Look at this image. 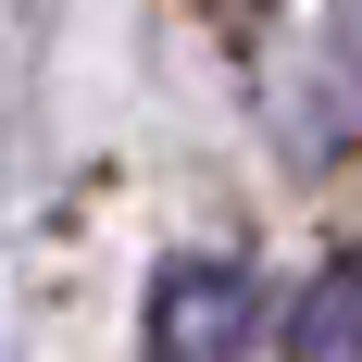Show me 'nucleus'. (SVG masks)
I'll use <instances>...</instances> for the list:
<instances>
[{
	"label": "nucleus",
	"instance_id": "nucleus-1",
	"mask_svg": "<svg viewBox=\"0 0 362 362\" xmlns=\"http://www.w3.org/2000/svg\"><path fill=\"white\" fill-rule=\"evenodd\" d=\"M150 362H250L262 337V288H250V262H225V250H187L150 275V313H138Z\"/></svg>",
	"mask_w": 362,
	"mask_h": 362
},
{
	"label": "nucleus",
	"instance_id": "nucleus-2",
	"mask_svg": "<svg viewBox=\"0 0 362 362\" xmlns=\"http://www.w3.org/2000/svg\"><path fill=\"white\" fill-rule=\"evenodd\" d=\"M288 362H362V250H325L313 262V288L288 300Z\"/></svg>",
	"mask_w": 362,
	"mask_h": 362
},
{
	"label": "nucleus",
	"instance_id": "nucleus-3",
	"mask_svg": "<svg viewBox=\"0 0 362 362\" xmlns=\"http://www.w3.org/2000/svg\"><path fill=\"white\" fill-rule=\"evenodd\" d=\"M325 37H337V63H350V88H362V0H325Z\"/></svg>",
	"mask_w": 362,
	"mask_h": 362
}]
</instances>
